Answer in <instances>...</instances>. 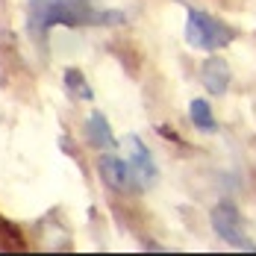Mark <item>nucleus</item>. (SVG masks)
Here are the masks:
<instances>
[{"mask_svg": "<svg viewBox=\"0 0 256 256\" xmlns=\"http://www.w3.org/2000/svg\"><path fill=\"white\" fill-rule=\"evenodd\" d=\"M186 42L192 48H198V50L215 53L232 42V30L227 24H221L218 18L200 12V9H188V18H186Z\"/></svg>", "mask_w": 256, "mask_h": 256, "instance_id": "nucleus-1", "label": "nucleus"}, {"mask_svg": "<svg viewBox=\"0 0 256 256\" xmlns=\"http://www.w3.org/2000/svg\"><path fill=\"white\" fill-rule=\"evenodd\" d=\"M212 230L218 232L227 244H232V248L256 250V244L248 238V232H244V221H242L238 209L232 204H218L212 209Z\"/></svg>", "mask_w": 256, "mask_h": 256, "instance_id": "nucleus-2", "label": "nucleus"}, {"mask_svg": "<svg viewBox=\"0 0 256 256\" xmlns=\"http://www.w3.org/2000/svg\"><path fill=\"white\" fill-rule=\"evenodd\" d=\"M127 144H130L127 168H130V177H132V186L136 188H150L156 182V162L150 150H148V144L138 136H127Z\"/></svg>", "mask_w": 256, "mask_h": 256, "instance_id": "nucleus-3", "label": "nucleus"}, {"mask_svg": "<svg viewBox=\"0 0 256 256\" xmlns=\"http://www.w3.org/2000/svg\"><path fill=\"white\" fill-rule=\"evenodd\" d=\"M98 168H100L103 182H106L112 192H127L130 186H132V177H130V168H127V159H118V156H112V154L100 156Z\"/></svg>", "mask_w": 256, "mask_h": 256, "instance_id": "nucleus-4", "label": "nucleus"}, {"mask_svg": "<svg viewBox=\"0 0 256 256\" xmlns=\"http://www.w3.org/2000/svg\"><path fill=\"white\" fill-rule=\"evenodd\" d=\"M200 80H204L206 92L224 94V92L230 88V65H227L221 56H212V59H206L204 68H200Z\"/></svg>", "mask_w": 256, "mask_h": 256, "instance_id": "nucleus-5", "label": "nucleus"}, {"mask_svg": "<svg viewBox=\"0 0 256 256\" xmlns=\"http://www.w3.org/2000/svg\"><path fill=\"white\" fill-rule=\"evenodd\" d=\"M86 138H88L94 148H100V150H112V148H115L112 130H109V124H106V118H103L100 112H92V115H88V121H86Z\"/></svg>", "mask_w": 256, "mask_h": 256, "instance_id": "nucleus-6", "label": "nucleus"}, {"mask_svg": "<svg viewBox=\"0 0 256 256\" xmlns=\"http://www.w3.org/2000/svg\"><path fill=\"white\" fill-rule=\"evenodd\" d=\"M188 115H192V124L198 130H204V132H215V130H218L215 115H212V106H209V100H204V98H194V100L188 103Z\"/></svg>", "mask_w": 256, "mask_h": 256, "instance_id": "nucleus-7", "label": "nucleus"}, {"mask_svg": "<svg viewBox=\"0 0 256 256\" xmlns=\"http://www.w3.org/2000/svg\"><path fill=\"white\" fill-rule=\"evenodd\" d=\"M65 88H68V94L77 98V100H92V98H94L92 88H88V82H86V77H82L80 71H74V68L65 71Z\"/></svg>", "mask_w": 256, "mask_h": 256, "instance_id": "nucleus-8", "label": "nucleus"}]
</instances>
